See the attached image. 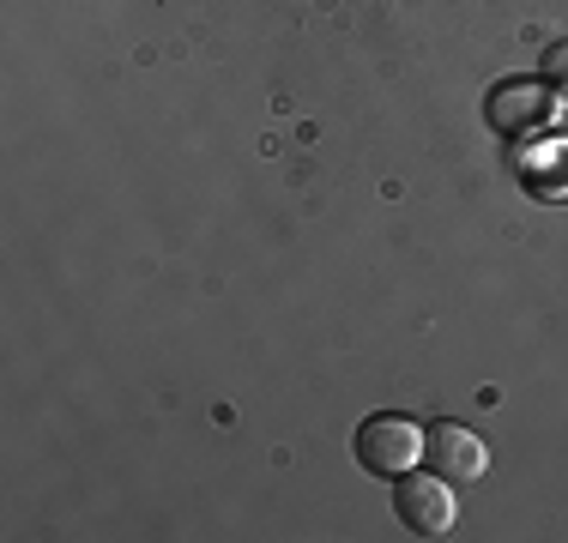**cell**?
Segmentation results:
<instances>
[{
  "label": "cell",
  "instance_id": "cell-1",
  "mask_svg": "<svg viewBox=\"0 0 568 543\" xmlns=\"http://www.w3.org/2000/svg\"><path fill=\"white\" fill-rule=\"evenodd\" d=\"M357 459L375 478H405V471H417V459H424V429H417L412 417H369V423L357 429Z\"/></svg>",
  "mask_w": 568,
  "mask_h": 543
},
{
  "label": "cell",
  "instance_id": "cell-3",
  "mask_svg": "<svg viewBox=\"0 0 568 543\" xmlns=\"http://www.w3.org/2000/svg\"><path fill=\"white\" fill-rule=\"evenodd\" d=\"M424 459H429V471L448 478V483H478L484 471H490V453H484V441L466 423H429L424 429Z\"/></svg>",
  "mask_w": 568,
  "mask_h": 543
},
{
  "label": "cell",
  "instance_id": "cell-2",
  "mask_svg": "<svg viewBox=\"0 0 568 543\" xmlns=\"http://www.w3.org/2000/svg\"><path fill=\"white\" fill-rule=\"evenodd\" d=\"M394 513L405 520V532H417V537H448L454 532V483L448 478H436V471H405L399 489H394Z\"/></svg>",
  "mask_w": 568,
  "mask_h": 543
},
{
  "label": "cell",
  "instance_id": "cell-4",
  "mask_svg": "<svg viewBox=\"0 0 568 543\" xmlns=\"http://www.w3.org/2000/svg\"><path fill=\"white\" fill-rule=\"evenodd\" d=\"M550 121V98H545V85H520V79H514V85H503L490 98V127L496 133H532V127H545Z\"/></svg>",
  "mask_w": 568,
  "mask_h": 543
},
{
  "label": "cell",
  "instance_id": "cell-5",
  "mask_svg": "<svg viewBox=\"0 0 568 543\" xmlns=\"http://www.w3.org/2000/svg\"><path fill=\"white\" fill-rule=\"evenodd\" d=\"M545 79H550V85H568V43L545 49Z\"/></svg>",
  "mask_w": 568,
  "mask_h": 543
}]
</instances>
